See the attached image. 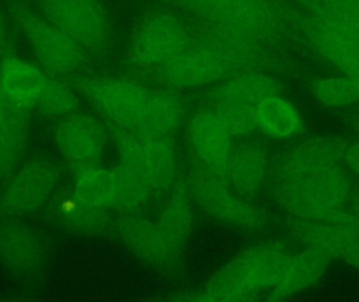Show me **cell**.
Instances as JSON below:
<instances>
[{"mask_svg": "<svg viewBox=\"0 0 359 302\" xmlns=\"http://www.w3.org/2000/svg\"><path fill=\"white\" fill-rule=\"evenodd\" d=\"M344 160L351 170L359 174V144H354L346 149Z\"/></svg>", "mask_w": 359, "mask_h": 302, "instance_id": "34", "label": "cell"}, {"mask_svg": "<svg viewBox=\"0 0 359 302\" xmlns=\"http://www.w3.org/2000/svg\"><path fill=\"white\" fill-rule=\"evenodd\" d=\"M107 125L120 164L141 177L156 195L170 191L177 172V149L172 137L147 136Z\"/></svg>", "mask_w": 359, "mask_h": 302, "instance_id": "7", "label": "cell"}, {"mask_svg": "<svg viewBox=\"0 0 359 302\" xmlns=\"http://www.w3.org/2000/svg\"><path fill=\"white\" fill-rule=\"evenodd\" d=\"M48 75L14 53L0 59V84L6 98L21 109L36 107Z\"/></svg>", "mask_w": 359, "mask_h": 302, "instance_id": "20", "label": "cell"}, {"mask_svg": "<svg viewBox=\"0 0 359 302\" xmlns=\"http://www.w3.org/2000/svg\"><path fill=\"white\" fill-rule=\"evenodd\" d=\"M276 185V196L284 208L293 217L313 221H322L333 209L345 207L352 195L349 179L339 165Z\"/></svg>", "mask_w": 359, "mask_h": 302, "instance_id": "10", "label": "cell"}, {"mask_svg": "<svg viewBox=\"0 0 359 302\" xmlns=\"http://www.w3.org/2000/svg\"><path fill=\"white\" fill-rule=\"evenodd\" d=\"M65 81L90 101L105 123L123 130L137 128L151 92L138 78L97 77L82 71Z\"/></svg>", "mask_w": 359, "mask_h": 302, "instance_id": "6", "label": "cell"}, {"mask_svg": "<svg viewBox=\"0 0 359 302\" xmlns=\"http://www.w3.org/2000/svg\"><path fill=\"white\" fill-rule=\"evenodd\" d=\"M192 22L194 41L211 50L233 76L247 71L268 73L287 67V60L280 54V48L225 27L196 20Z\"/></svg>", "mask_w": 359, "mask_h": 302, "instance_id": "11", "label": "cell"}, {"mask_svg": "<svg viewBox=\"0 0 359 302\" xmlns=\"http://www.w3.org/2000/svg\"><path fill=\"white\" fill-rule=\"evenodd\" d=\"M192 20L225 27L280 48L292 41L289 0H155Z\"/></svg>", "mask_w": 359, "mask_h": 302, "instance_id": "1", "label": "cell"}, {"mask_svg": "<svg viewBox=\"0 0 359 302\" xmlns=\"http://www.w3.org/2000/svg\"><path fill=\"white\" fill-rule=\"evenodd\" d=\"M109 130L88 114L65 116L55 132L57 146L74 171L97 166L104 152Z\"/></svg>", "mask_w": 359, "mask_h": 302, "instance_id": "14", "label": "cell"}, {"mask_svg": "<svg viewBox=\"0 0 359 302\" xmlns=\"http://www.w3.org/2000/svg\"><path fill=\"white\" fill-rule=\"evenodd\" d=\"M304 12L335 21L359 33V0H289Z\"/></svg>", "mask_w": 359, "mask_h": 302, "instance_id": "31", "label": "cell"}, {"mask_svg": "<svg viewBox=\"0 0 359 302\" xmlns=\"http://www.w3.org/2000/svg\"><path fill=\"white\" fill-rule=\"evenodd\" d=\"M291 233L309 247L322 249L333 256H345L359 245V229L313 219L293 217L288 221Z\"/></svg>", "mask_w": 359, "mask_h": 302, "instance_id": "22", "label": "cell"}, {"mask_svg": "<svg viewBox=\"0 0 359 302\" xmlns=\"http://www.w3.org/2000/svg\"><path fill=\"white\" fill-rule=\"evenodd\" d=\"M58 177V168L48 160L27 163L4 188L0 211L20 214L35 210L48 200Z\"/></svg>", "mask_w": 359, "mask_h": 302, "instance_id": "15", "label": "cell"}, {"mask_svg": "<svg viewBox=\"0 0 359 302\" xmlns=\"http://www.w3.org/2000/svg\"><path fill=\"white\" fill-rule=\"evenodd\" d=\"M231 76V71L194 38L187 50L145 77L159 82L164 88L180 90L223 81Z\"/></svg>", "mask_w": 359, "mask_h": 302, "instance_id": "13", "label": "cell"}, {"mask_svg": "<svg viewBox=\"0 0 359 302\" xmlns=\"http://www.w3.org/2000/svg\"><path fill=\"white\" fill-rule=\"evenodd\" d=\"M184 105L170 88H151L144 113L135 132L151 137H172L181 125Z\"/></svg>", "mask_w": 359, "mask_h": 302, "instance_id": "24", "label": "cell"}, {"mask_svg": "<svg viewBox=\"0 0 359 302\" xmlns=\"http://www.w3.org/2000/svg\"><path fill=\"white\" fill-rule=\"evenodd\" d=\"M194 38V22L189 17L157 4L137 25L126 53V65L142 79L187 50Z\"/></svg>", "mask_w": 359, "mask_h": 302, "instance_id": "3", "label": "cell"}, {"mask_svg": "<svg viewBox=\"0 0 359 302\" xmlns=\"http://www.w3.org/2000/svg\"><path fill=\"white\" fill-rule=\"evenodd\" d=\"M29 111L0 121V179L11 172L22 156L27 143Z\"/></svg>", "mask_w": 359, "mask_h": 302, "instance_id": "29", "label": "cell"}, {"mask_svg": "<svg viewBox=\"0 0 359 302\" xmlns=\"http://www.w3.org/2000/svg\"><path fill=\"white\" fill-rule=\"evenodd\" d=\"M186 183L192 200L217 221L247 231H257L265 226L263 213L236 192L225 177L196 160H192Z\"/></svg>", "mask_w": 359, "mask_h": 302, "instance_id": "9", "label": "cell"}, {"mask_svg": "<svg viewBox=\"0 0 359 302\" xmlns=\"http://www.w3.org/2000/svg\"><path fill=\"white\" fill-rule=\"evenodd\" d=\"M11 53H14V48H13L10 40H8L4 19H2L1 14H0V59L6 55L11 54Z\"/></svg>", "mask_w": 359, "mask_h": 302, "instance_id": "35", "label": "cell"}, {"mask_svg": "<svg viewBox=\"0 0 359 302\" xmlns=\"http://www.w3.org/2000/svg\"><path fill=\"white\" fill-rule=\"evenodd\" d=\"M57 217L62 225L86 234L107 233L111 226L109 209L90 208L74 200L59 205Z\"/></svg>", "mask_w": 359, "mask_h": 302, "instance_id": "30", "label": "cell"}, {"mask_svg": "<svg viewBox=\"0 0 359 302\" xmlns=\"http://www.w3.org/2000/svg\"><path fill=\"white\" fill-rule=\"evenodd\" d=\"M191 200L186 181H175L157 221L158 225L180 251L187 242L194 225Z\"/></svg>", "mask_w": 359, "mask_h": 302, "instance_id": "25", "label": "cell"}, {"mask_svg": "<svg viewBox=\"0 0 359 302\" xmlns=\"http://www.w3.org/2000/svg\"><path fill=\"white\" fill-rule=\"evenodd\" d=\"M8 14L33 48L41 69L48 75L65 80L82 73L90 57L69 36L21 1H11Z\"/></svg>", "mask_w": 359, "mask_h": 302, "instance_id": "4", "label": "cell"}, {"mask_svg": "<svg viewBox=\"0 0 359 302\" xmlns=\"http://www.w3.org/2000/svg\"><path fill=\"white\" fill-rule=\"evenodd\" d=\"M38 13L79 44L90 58H98L111 43L109 13L100 0H33Z\"/></svg>", "mask_w": 359, "mask_h": 302, "instance_id": "8", "label": "cell"}, {"mask_svg": "<svg viewBox=\"0 0 359 302\" xmlns=\"http://www.w3.org/2000/svg\"><path fill=\"white\" fill-rule=\"evenodd\" d=\"M290 25L292 41L303 44L344 74L359 67V33L355 29L304 12L293 4Z\"/></svg>", "mask_w": 359, "mask_h": 302, "instance_id": "12", "label": "cell"}, {"mask_svg": "<svg viewBox=\"0 0 359 302\" xmlns=\"http://www.w3.org/2000/svg\"><path fill=\"white\" fill-rule=\"evenodd\" d=\"M116 198L113 209L121 214H140L155 198L154 190L121 164L114 167Z\"/></svg>", "mask_w": 359, "mask_h": 302, "instance_id": "28", "label": "cell"}, {"mask_svg": "<svg viewBox=\"0 0 359 302\" xmlns=\"http://www.w3.org/2000/svg\"><path fill=\"white\" fill-rule=\"evenodd\" d=\"M334 259L331 253L309 247L301 254L291 255L280 282L272 288V301H283L313 284L322 277Z\"/></svg>", "mask_w": 359, "mask_h": 302, "instance_id": "23", "label": "cell"}, {"mask_svg": "<svg viewBox=\"0 0 359 302\" xmlns=\"http://www.w3.org/2000/svg\"><path fill=\"white\" fill-rule=\"evenodd\" d=\"M350 211L356 217L359 223V191L352 194L350 198Z\"/></svg>", "mask_w": 359, "mask_h": 302, "instance_id": "37", "label": "cell"}, {"mask_svg": "<svg viewBox=\"0 0 359 302\" xmlns=\"http://www.w3.org/2000/svg\"><path fill=\"white\" fill-rule=\"evenodd\" d=\"M73 198L90 208L113 209L116 198L113 170L97 165L76 171Z\"/></svg>", "mask_w": 359, "mask_h": 302, "instance_id": "26", "label": "cell"}, {"mask_svg": "<svg viewBox=\"0 0 359 302\" xmlns=\"http://www.w3.org/2000/svg\"><path fill=\"white\" fill-rule=\"evenodd\" d=\"M255 122L257 130L274 139L290 138L302 128L299 111L280 95L271 97L259 105Z\"/></svg>", "mask_w": 359, "mask_h": 302, "instance_id": "27", "label": "cell"}, {"mask_svg": "<svg viewBox=\"0 0 359 302\" xmlns=\"http://www.w3.org/2000/svg\"><path fill=\"white\" fill-rule=\"evenodd\" d=\"M309 88L316 100L325 107H346L359 101L358 88L348 76L314 78L309 81Z\"/></svg>", "mask_w": 359, "mask_h": 302, "instance_id": "33", "label": "cell"}, {"mask_svg": "<svg viewBox=\"0 0 359 302\" xmlns=\"http://www.w3.org/2000/svg\"><path fill=\"white\" fill-rule=\"evenodd\" d=\"M345 76H348V77H349L350 79H351L352 81H353V83L355 84L359 95V67H356V69H351V71H348V73H346Z\"/></svg>", "mask_w": 359, "mask_h": 302, "instance_id": "38", "label": "cell"}, {"mask_svg": "<svg viewBox=\"0 0 359 302\" xmlns=\"http://www.w3.org/2000/svg\"><path fill=\"white\" fill-rule=\"evenodd\" d=\"M280 95V85L265 71H247L223 80L211 92L209 107L232 137L248 138L257 130L259 105Z\"/></svg>", "mask_w": 359, "mask_h": 302, "instance_id": "5", "label": "cell"}, {"mask_svg": "<svg viewBox=\"0 0 359 302\" xmlns=\"http://www.w3.org/2000/svg\"><path fill=\"white\" fill-rule=\"evenodd\" d=\"M118 232L122 242L142 261L157 268H168L178 259L181 251L170 242L157 221L140 214H121Z\"/></svg>", "mask_w": 359, "mask_h": 302, "instance_id": "18", "label": "cell"}, {"mask_svg": "<svg viewBox=\"0 0 359 302\" xmlns=\"http://www.w3.org/2000/svg\"><path fill=\"white\" fill-rule=\"evenodd\" d=\"M46 242L31 226L16 221L0 224V263L20 275H32L46 263Z\"/></svg>", "mask_w": 359, "mask_h": 302, "instance_id": "19", "label": "cell"}, {"mask_svg": "<svg viewBox=\"0 0 359 302\" xmlns=\"http://www.w3.org/2000/svg\"><path fill=\"white\" fill-rule=\"evenodd\" d=\"M291 255L278 242L248 249L211 278L198 301H249L280 282Z\"/></svg>", "mask_w": 359, "mask_h": 302, "instance_id": "2", "label": "cell"}, {"mask_svg": "<svg viewBox=\"0 0 359 302\" xmlns=\"http://www.w3.org/2000/svg\"><path fill=\"white\" fill-rule=\"evenodd\" d=\"M74 90L65 80L48 75L36 107L42 114L50 117L63 118L71 115L78 109V99Z\"/></svg>", "mask_w": 359, "mask_h": 302, "instance_id": "32", "label": "cell"}, {"mask_svg": "<svg viewBox=\"0 0 359 302\" xmlns=\"http://www.w3.org/2000/svg\"><path fill=\"white\" fill-rule=\"evenodd\" d=\"M232 138L217 114L208 107L194 114L188 124V141L192 160L226 177Z\"/></svg>", "mask_w": 359, "mask_h": 302, "instance_id": "17", "label": "cell"}, {"mask_svg": "<svg viewBox=\"0 0 359 302\" xmlns=\"http://www.w3.org/2000/svg\"><path fill=\"white\" fill-rule=\"evenodd\" d=\"M268 170V153L259 141L246 139L234 145L226 179L243 198L251 200L261 189Z\"/></svg>", "mask_w": 359, "mask_h": 302, "instance_id": "21", "label": "cell"}, {"mask_svg": "<svg viewBox=\"0 0 359 302\" xmlns=\"http://www.w3.org/2000/svg\"><path fill=\"white\" fill-rule=\"evenodd\" d=\"M348 144L335 137L305 141L285 151L274 165L276 184L304 179L344 160Z\"/></svg>", "mask_w": 359, "mask_h": 302, "instance_id": "16", "label": "cell"}, {"mask_svg": "<svg viewBox=\"0 0 359 302\" xmlns=\"http://www.w3.org/2000/svg\"><path fill=\"white\" fill-rule=\"evenodd\" d=\"M343 259H345L346 261L349 263L350 265L359 269V245L356 248H354L353 250L347 253Z\"/></svg>", "mask_w": 359, "mask_h": 302, "instance_id": "36", "label": "cell"}]
</instances>
